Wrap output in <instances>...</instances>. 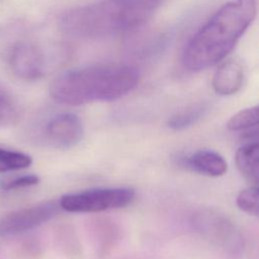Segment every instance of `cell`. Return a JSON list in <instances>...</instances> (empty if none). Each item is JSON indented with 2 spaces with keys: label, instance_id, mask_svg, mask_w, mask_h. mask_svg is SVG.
<instances>
[{
  "label": "cell",
  "instance_id": "obj_1",
  "mask_svg": "<svg viewBox=\"0 0 259 259\" xmlns=\"http://www.w3.org/2000/svg\"><path fill=\"white\" fill-rule=\"evenodd\" d=\"M255 16V0H233L223 5L186 45L183 66L198 72L219 63L233 50Z\"/></svg>",
  "mask_w": 259,
  "mask_h": 259
},
{
  "label": "cell",
  "instance_id": "obj_2",
  "mask_svg": "<svg viewBox=\"0 0 259 259\" xmlns=\"http://www.w3.org/2000/svg\"><path fill=\"white\" fill-rule=\"evenodd\" d=\"M139 71L128 65H93L68 71L54 79L50 94L57 102L81 105L94 101H113L138 84Z\"/></svg>",
  "mask_w": 259,
  "mask_h": 259
},
{
  "label": "cell",
  "instance_id": "obj_3",
  "mask_svg": "<svg viewBox=\"0 0 259 259\" xmlns=\"http://www.w3.org/2000/svg\"><path fill=\"white\" fill-rule=\"evenodd\" d=\"M161 0H101L67 11L62 30L74 37L99 38L135 29L147 22Z\"/></svg>",
  "mask_w": 259,
  "mask_h": 259
},
{
  "label": "cell",
  "instance_id": "obj_4",
  "mask_svg": "<svg viewBox=\"0 0 259 259\" xmlns=\"http://www.w3.org/2000/svg\"><path fill=\"white\" fill-rule=\"evenodd\" d=\"M190 225L206 241L230 254H240L244 248L240 230L224 213L201 208L191 215Z\"/></svg>",
  "mask_w": 259,
  "mask_h": 259
},
{
  "label": "cell",
  "instance_id": "obj_5",
  "mask_svg": "<svg viewBox=\"0 0 259 259\" xmlns=\"http://www.w3.org/2000/svg\"><path fill=\"white\" fill-rule=\"evenodd\" d=\"M135 196V190L130 187H98L65 194L59 205L69 212H100L124 207Z\"/></svg>",
  "mask_w": 259,
  "mask_h": 259
},
{
  "label": "cell",
  "instance_id": "obj_6",
  "mask_svg": "<svg viewBox=\"0 0 259 259\" xmlns=\"http://www.w3.org/2000/svg\"><path fill=\"white\" fill-rule=\"evenodd\" d=\"M59 200H46L12 211L0 220V236H15L51 221L60 210Z\"/></svg>",
  "mask_w": 259,
  "mask_h": 259
},
{
  "label": "cell",
  "instance_id": "obj_7",
  "mask_svg": "<svg viewBox=\"0 0 259 259\" xmlns=\"http://www.w3.org/2000/svg\"><path fill=\"white\" fill-rule=\"evenodd\" d=\"M6 62L17 77L24 80L40 78L45 72L41 51L31 42L17 41L6 53Z\"/></svg>",
  "mask_w": 259,
  "mask_h": 259
},
{
  "label": "cell",
  "instance_id": "obj_8",
  "mask_svg": "<svg viewBox=\"0 0 259 259\" xmlns=\"http://www.w3.org/2000/svg\"><path fill=\"white\" fill-rule=\"evenodd\" d=\"M84 136L80 118L73 113H62L54 116L45 127L47 141L56 148L70 149L78 145Z\"/></svg>",
  "mask_w": 259,
  "mask_h": 259
},
{
  "label": "cell",
  "instance_id": "obj_9",
  "mask_svg": "<svg viewBox=\"0 0 259 259\" xmlns=\"http://www.w3.org/2000/svg\"><path fill=\"white\" fill-rule=\"evenodd\" d=\"M244 77L242 63L237 59H230L218 68L212 78V87L218 94L232 95L241 89Z\"/></svg>",
  "mask_w": 259,
  "mask_h": 259
},
{
  "label": "cell",
  "instance_id": "obj_10",
  "mask_svg": "<svg viewBox=\"0 0 259 259\" xmlns=\"http://www.w3.org/2000/svg\"><path fill=\"white\" fill-rule=\"evenodd\" d=\"M184 165L200 174L219 177L228 170L227 162L219 153L211 150H198L184 159Z\"/></svg>",
  "mask_w": 259,
  "mask_h": 259
},
{
  "label": "cell",
  "instance_id": "obj_11",
  "mask_svg": "<svg viewBox=\"0 0 259 259\" xmlns=\"http://www.w3.org/2000/svg\"><path fill=\"white\" fill-rule=\"evenodd\" d=\"M235 162L240 173L254 185L259 181V144L248 142L240 147L235 155Z\"/></svg>",
  "mask_w": 259,
  "mask_h": 259
},
{
  "label": "cell",
  "instance_id": "obj_12",
  "mask_svg": "<svg viewBox=\"0 0 259 259\" xmlns=\"http://www.w3.org/2000/svg\"><path fill=\"white\" fill-rule=\"evenodd\" d=\"M208 106L204 102H196L185 106L174 113L167 121L169 128L173 131H183L195 124L206 113Z\"/></svg>",
  "mask_w": 259,
  "mask_h": 259
},
{
  "label": "cell",
  "instance_id": "obj_13",
  "mask_svg": "<svg viewBox=\"0 0 259 259\" xmlns=\"http://www.w3.org/2000/svg\"><path fill=\"white\" fill-rule=\"evenodd\" d=\"M20 116V108L12 94L0 84V125L14 124Z\"/></svg>",
  "mask_w": 259,
  "mask_h": 259
},
{
  "label": "cell",
  "instance_id": "obj_14",
  "mask_svg": "<svg viewBox=\"0 0 259 259\" xmlns=\"http://www.w3.org/2000/svg\"><path fill=\"white\" fill-rule=\"evenodd\" d=\"M259 107L257 105L244 108L235 113L227 122V127L233 132L247 131L258 125Z\"/></svg>",
  "mask_w": 259,
  "mask_h": 259
},
{
  "label": "cell",
  "instance_id": "obj_15",
  "mask_svg": "<svg viewBox=\"0 0 259 259\" xmlns=\"http://www.w3.org/2000/svg\"><path fill=\"white\" fill-rule=\"evenodd\" d=\"M31 163L32 159L27 154L0 148V173L24 169Z\"/></svg>",
  "mask_w": 259,
  "mask_h": 259
},
{
  "label": "cell",
  "instance_id": "obj_16",
  "mask_svg": "<svg viewBox=\"0 0 259 259\" xmlns=\"http://www.w3.org/2000/svg\"><path fill=\"white\" fill-rule=\"evenodd\" d=\"M236 203L242 211L257 217L259 212V190L258 186L254 185L243 189L239 192L236 198Z\"/></svg>",
  "mask_w": 259,
  "mask_h": 259
},
{
  "label": "cell",
  "instance_id": "obj_17",
  "mask_svg": "<svg viewBox=\"0 0 259 259\" xmlns=\"http://www.w3.org/2000/svg\"><path fill=\"white\" fill-rule=\"evenodd\" d=\"M97 224L94 227L95 233L98 237V241L100 244V248L105 250L107 248H111V245H114L115 240L117 239L118 230L116 229L115 225L112 222L102 221L96 222Z\"/></svg>",
  "mask_w": 259,
  "mask_h": 259
},
{
  "label": "cell",
  "instance_id": "obj_18",
  "mask_svg": "<svg viewBox=\"0 0 259 259\" xmlns=\"http://www.w3.org/2000/svg\"><path fill=\"white\" fill-rule=\"evenodd\" d=\"M39 182L38 176L34 174H27V175H22L16 178H13L9 181H6L2 183L1 188L5 191H10V190H15L19 188H24V187H29L32 185H35Z\"/></svg>",
  "mask_w": 259,
  "mask_h": 259
}]
</instances>
